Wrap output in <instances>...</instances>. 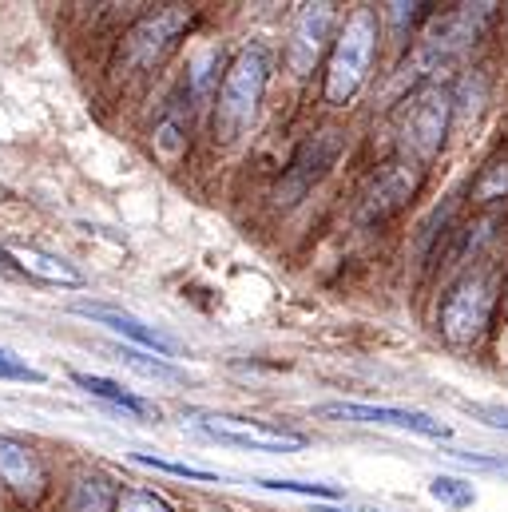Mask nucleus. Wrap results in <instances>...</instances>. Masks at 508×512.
<instances>
[{
  "instance_id": "f257e3e1",
  "label": "nucleus",
  "mask_w": 508,
  "mask_h": 512,
  "mask_svg": "<svg viewBox=\"0 0 508 512\" xmlns=\"http://www.w3.org/2000/svg\"><path fill=\"white\" fill-rule=\"evenodd\" d=\"M270 48L262 40L247 44L223 72V88H219V104H215V135L223 143H235L243 131L254 124L266 80H270Z\"/></svg>"
},
{
  "instance_id": "f03ea898",
  "label": "nucleus",
  "mask_w": 508,
  "mask_h": 512,
  "mask_svg": "<svg viewBox=\"0 0 508 512\" xmlns=\"http://www.w3.org/2000/svg\"><path fill=\"white\" fill-rule=\"evenodd\" d=\"M374 52H378V16H374V8H358L334 40L330 68H326V104L346 108L362 92Z\"/></svg>"
},
{
  "instance_id": "7ed1b4c3",
  "label": "nucleus",
  "mask_w": 508,
  "mask_h": 512,
  "mask_svg": "<svg viewBox=\"0 0 508 512\" xmlns=\"http://www.w3.org/2000/svg\"><path fill=\"white\" fill-rule=\"evenodd\" d=\"M449 120H453V92H445L441 84H429L405 100V112L397 124V143L409 155V163H429L441 151Z\"/></svg>"
},
{
  "instance_id": "20e7f679",
  "label": "nucleus",
  "mask_w": 508,
  "mask_h": 512,
  "mask_svg": "<svg viewBox=\"0 0 508 512\" xmlns=\"http://www.w3.org/2000/svg\"><path fill=\"white\" fill-rule=\"evenodd\" d=\"M493 306H497V282L489 274H465L441 306V334L453 346L477 342L493 318Z\"/></svg>"
},
{
  "instance_id": "39448f33",
  "label": "nucleus",
  "mask_w": 508,
  "mask_h": 512,
  "mask_svg": "<svg viewBox=\"0 0 508 512\" xmlns=\"http://www.w3.org/2000/svg\"><path fill=\"white\" fill-rule=\"evenodd\" d=\"M342 151H346V135L334 128L302 139L298 151H294V159H290V167L282 171L278 191H274L278 207H294V203H302V199L330 175V167L342 159Z\"/></svg>"
},
{
  "instance_id": "423d86ee",
  "label": "nucleus",
  "mask_w": 508,
  "mask_h": 512,
  "mask_svg": "<svg viewBox=\"0 0 508 512\" xmlns=\"http://www.w3.org/2000/svg\"><path fill=\"white\" fill-rule=\"evenodd\" d=\"M191 425L199 433H207L219 445H235V449H251V453H298L306 449L302 433L254 421V417H235V413H191Z\"/></svg>"
},
{
  "instance_id": "0eeeda50",
  "label": "nucleus",
  "mask_w": 508,
  "mask_h": 512,
  "mask_svg": "<svg viewBox=\"0 0 508 512\" xmlns=\"http://www.w3.org/2000/svg\"><path fill=\"white\" fill-rule=\"evenodd\" d=\"M187 28H191V12H187L183 4H163V8H155V12H147V16H139V20L131 24L120 56H124L127 68L147 72V68H155V64L179 44V36H183Z\"/></svg>"
},
{
  "instance_id": "6e6552de",
  "label": "nucleus",
  "mask_w": 508,
  "mask_h": 512,
  "mask_svg": "<svg viewBox=\"0 0 508 512\" xmlns=\"http://www.w3.org/2000/svg\"><path fill=\"white\" fill-rule=\"evenodd\" d=\"M318 417L330 421H354V425H385V429H405V433H421L433 441H449L453 429L421 409H393V405H362V401H330L318 405Z\"/></svg>"
},
{
  "instance_id": "1a4fd4ad",
  "label": "nucleus",
  "mask_w": 508,
  "mask_h": 512,
  "mask_svg": "<svg viewBox=\"0 0 508 512\" xmlns=\"http://www.w3.org/2000/svg\"><path fill=\"white\" fill-rule=\"evenodd\" d=\"M493 8H497V4H461V8L445 12L441 20H433V28H429V36H425V52H429L433 60H437V56L449 60V56L465 52V48L477 44V36L485 32Z\"/></svg>"
},
{
  "instance_id": "9d476101",
  "label": "nucleus",
  "mask_w": 508,
  "mask_h": 512,
  "mask_svg": "<svg viewBox=\"0 0 508 512\" xmlns=\"http://www.w3.org/2000/svg\"><path fill=\"white\" fill-rule=\"evenodd\" d=\"M330 28H334V4L318 0V4L298 8L294 28H290V44H286V60H290L294 76H306L318 64V56L330 40Z\"/></svg>"
},
{
  "instance_id": "9b49d317",
  "label": "nucleus",
  "mask_w": 508,
  "mask_h": 512,
  "mask_svg": "<svg viewBox=\"0 0 508 512\" xmlns=\"http://www.w3.org/2000/svg\"><path fill=\"white\" fill-rule=\"evenodd\" d=\"M0 481L24 501V505H36L44 497V485H48V473L40 465V457L16 441V437H0Z\"/></svg>"
},
{
  "instance_id": "f8f14e48",
  "label": "nucleus",
  "mask_w": 508,
  "mask_h": 512,
  "mask_svg": "<svg viewBox=\"0 0 508 512\" xmlns=\"http://www.w3.org/2000/svg\"><path fill=\"white\" fill-rule=\"evenodd\" d=\"M417 191V167L413 163H389L381 167L374 187L366 191V203H362V219L366 223H385L389 215H397Z\"/></svg>"
},
{
  "instance_id": "ddd939ff",
  "label": "nucleus",
  "mask_w": 508,
  "mask_h": 512,
  "mask_svg": "<svg viewBox=\"0 0 508 512\" xmlns=\"http://www.w3.org/2000/svg\"><path fill=\"white\" fill-rule=\"evenodd\" d=\"M72 314L92 318V322H100V326H108V330L124 334V338H131L135 346H143V350H155V358H171V354H175V342H171V338H163L155 326H147V322L131 318V314H124V310H116V306H92V302H76V306H72Z\"/></svg>"
},
{
  "instance_id": "4468645a",
  "label": "nucleus",
  "mask_w": 508,
  "mask_h": 512,
  "mask_svg": "<svg viewBox=\"0 0 508 512\" xmlns=\"http://www.w3.org/2000/svg\"><path fill=\"white\" fill-rule=\"evenodd\" d=\"M4 255L16 262V270H24V274H28V278H36V282H48V286H68V290L84 286V274H80L72 262L48 255V251H36V247H8Z\"/></svg>"
},
{
  "instance_id": "2eb2a0df",
  "label": "nucleus",
  "mask_w": 508,
  "mask_h": 512,
  "mask_svg": "<svg viewBox=\"0 0 508 512\" xmlns=\"http://www.w3.org/2000/svg\"><path fill=\"white\" fill-rule=\"evenodd\" d=\"M116 505H120V485L104 473H84L68 497V512H116Z\"/></svg>"
},
{
  "instance_id": "dca6fc26",
  "label": "nucleus",
  "mask_w": 508,
  "mask_h": 512,
  "mask_svg": "<svg viewBox=\"0 0 508 512\" xmlns=\"http://www.w3.org/2000/svg\"><path fill=\"white\" fill-rule=\"evenodd\" d=\"M72 382L80 385V389H88L92 397H100V401L116 405V409L135 413V417H147V421H155V417H159V409H155L151 401H143L139 393L124 389L120 382H108V378H100V374H72Z\"/></svg>"
},
{
  "instance_id": "f3484780",
  "label": "nucleus",
  "mask_w": 508,
  "mask_h": 512,
  "mask_svg": "<svg viewBox=\"0 0 508 512\" xmlns=\"http://www.w3.org/2000/svg\"><path fill=\"white\" fill-rule=\"evenodd\" d=\"M215 84H219V52L215 48H203L195 56V64H191V96L195 100H207Z\"/></svg>"
},
{
  "instance_id": "a211bd4d",
  "label": "nucleus",
  "mask_w": 508,
  "mask_h": 512,
  "mask_svg": "<svg viewBox=\"0 0 508 512\" xmlns=\"http://www.w3.org/2000/svg\"><path fill=\"white\" fill-rule=\"evenodd\" d=\"M429 493H433V501H441V505H449V509H469V505L477 501L473 485H469V481H453V477H437V481L429 485Z\"/></svg>"
},
{
  "instance_id": "6ab92c4d",
  "label": "nucleus",
  "mask_w": 508,
  "mask_h": 512,
  "mask_svg": "<svg viewBox=\"0 0 508 512\" xmlns=\"http://www.w3.org/2000/svg\"><path fill=\"white\" fill-rule=\"evenodd\" d=\"M120 362L135 366V370H143L147 378H167V382H179V378H183V374H179L171 362H163V358H151V354H139V350H120Z\"/></svg>"
},
{
  "instance_id": "aec40b11",
  "label": "nucleus",
  "mask_w": 508,
  "mask_h": 512,
  "mask_svg": "<svg viewBox=\"0 0 508 512\" xmlns=\"http://www.w3.org/2000/svg\"><path fill=\"white\" fill-rule=\"evenodd\" d=\"M131 461L151 465V469H163V473H175V477H191V481H219V473H211V469H195V465H179V461H163V457H151V453H131Z\"/></svg>"
},
{
  "instance_id": "412c9836",
  "label": "nucleus",
  "mask_w": 508,
  "mask_h": 512,
  "mask_svg": "<svg viewBox=\"0 0 508 512\" xmlns=\"http://www.w3.org/2000/svg\"><path fill=\"white\" fill-rule=\"evenodd\" d=\"M473 195H477V199H508V155L497 159V163L481 175V183H477Z\"/></svg>"
},
{
  "instance_id": "4be33fe9",
  "label": "nucleus",
  "mask_w": 508,
  "mask_h": 512,
  "mask_svg": "<svg viewBox=\"0 0 508 512\" xmlns=\"http://www.w3.org/2000/svg\"><path fill=\"white\" fill-rule=\"evenodd\" d=\"M0 382H44L40 370H32L24 358H16L12 350H0Z\"/></svg>"
},
{
  "instance_id": "5701e85b",
  "label": "nucleus",
  "mask_w": 508,
  "mask_h": 512,
  "mask_svg": "<svg viewBox=\"0 0 508 512\" xmlns=\"http://www.w3.org/2000/svg\"><path fill=\"white\" fill-rule=\"evenodd\" d=\"M116 512H171V505H167L159 493L131 489V493H120V505H116Z\"/></svg>"
},
{
  "instance_id": "b1692460",
  "label": "nucleus",
  "mask_w": 508,
  "mask_h": 512,
  "mask_svg": "<svg viewBox=\"0 0 508 512\" xmlns=\"http://www.w3.org/2000/svg\"><path fill=\"white\" fill-rule=\"evenodd\" d=\"M262 489L274 493H302V497H342L338 485H306V481H258Z\"/></svg>"
},
{
  "instance_id": "393cba45",
  "label": "nucleus",
  "mask_w": 508,
  "mask_h": 512,
  "mask_svg": "<svg viewBox=\"0 0 508 512\" xmlns=\"http://www.w3.org/2000/svg\"><path fill=\"white\" fill-rule=\"evenodd\" d=\"M477 417H485L493 429H508V405H477Z\"/></svg>"
},
{
  "instance_id": "a878e982",
  "label": "nucleus",
  "mask_w": 508,
  "mask_h": 512,
  "mask_svg": "<svg viewBox=\"0 0 508 512\" xmlns=\"http://www.w3.org/2000/svg\"><path fill=\"white\" fill-rule=\"evenodd\" d=\"M318 512H362V509H318Z\"/></svg>"
}]
</instances>
